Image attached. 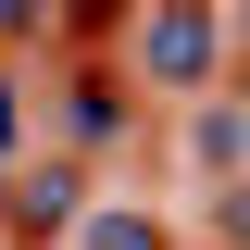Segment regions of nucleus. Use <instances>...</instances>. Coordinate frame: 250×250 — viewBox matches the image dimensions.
Here are the masks:
<instances>
[{"instance_id": "1", "label": "nucleus", "mask_w": 250, "mask_h": 250, "mask_svg": "<svg viewBox=\"0 0 250 250\" xmlns=\"http://www.w3.org/2000/svg\"><path fill=\"white\" fill-rule=\"evenodd\" d=\"M213 62H225V25L200 13V0H163L150 25H138V75H163V88H200Z\"/></svg>"}, {"instance_id": "2", "label": "nucleus", "mask_w": 250, "mask_h": 250, "mask_svg": "<svg viewBox=\"0 0 250 250\" xmlns=\"http://www.w3.org/2000/svg\"><path fill=\"white\" fill-rule=\"evenodd\" d=\"M200 163L238 175V163H250V113H200Z\"/></svg>"}, {"instance_id": "3", "label": "nucleus", "mask_w": 250, "mask_h": 250, "mask_svg": "<svg viewBox=\"0 0 250 250\" xmlns=\"http://www.w3.org/2000/svg\"><path fill=\"white\" fill-rule=\"evenodd\" d=\"M88 250H163V238H150V213H100V225H88Z\"/></svg>"}, {"instance_id": "4", "label": "nucleus", "mask_w": 250, "mask_h": 250, "mask_svg": "<svg viewBox=\"0 0 250 250\" xmlns=\"http://www.w3.org/2000/svg\"><path fill=\"white\" fill-rule=\"evenodd\" d=\"M25 25H38V0H0V38H25Z\"/></svg>"}]
</instances>
